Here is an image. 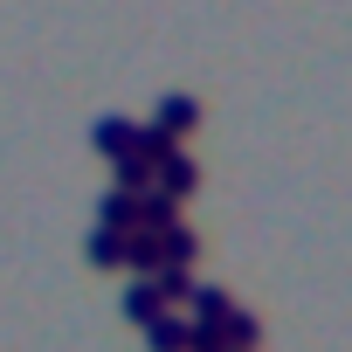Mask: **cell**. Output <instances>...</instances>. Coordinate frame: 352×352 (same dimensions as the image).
<instances>
[{"label": "cell", "mask_w": 352, "mask_h": 352, "mask_svg": "<svg viewBox=\"0 0 352 352\" xmlns=\"http://www.w3.org/2000/svg\"><path fill=\"white\" fill-rule=\"evenodd\" d=\"M124 270H131V276H159V235L124 228Z\"/></svg>", "instance_id": "8"}, {"label": "cell", "mask_w": 352, "mask_h": 352, "mask_svg": "<svg viewBox=\"0 0 352 352\" xmlns=\"http://www.w3.org/2000/svg\"><path fill=\"white\" fill-rule=\"evenodd\" d=\"M145 345L152 352H194V331H187V311H159L145 324Z\"/></svg>", "instance_id": "3"}, {"label": "cell", "mask_w": 352, "mask_h": 352, "mask_svg": "<svg viewBox=\"0 0 352 352\" xmlns=\"http://www.w3.org/2000/svg\"><path fill=\"white\" fill-rule=\"evenodd\" d=\"M152 124H159V131H166L173 145H180V138H187V131L201 124V104H194L187 90H173V97H159V111H152Z\"/></svg>", "instance_id": "2"}, {"label": "cell", "mask_w": 352, "mask_h": 352, "mask_svg": "<svg viewBox=\"0 0 352 352\" xmlns=\"http://www.w3.org/2000/svg\"><path fill=\"white\" fill-rule=\"evenodd\" d=\"M194 256H201V235H194L187 221H173V228L159 235V270H187Z\"/></svg>", "instance_id": "6"}, {"label": "cell", "mask_w": 352, "mask_h": 352, "mask_svg": "<svg viewBox=\"0 0 352 352\" xmlns=\"http://www.w3.org/2000/svg\"><path fill=\"white\" fill-rule=\"evenodd\" d=\"M173 221H180V201H166L159 187H145V194H138V228H145V235H166Z\"/></svg>", "instance_id": "7"}, {"label": "cell", "mask_w": 352, "mask_h": 352, "mask_svg": "<svg viewBox=\"0 0 352 352\" xmlns=\"http://www.w3.org/2000/svg\"><path fill=\"white\" fill-rule=\"evenodd\" d=\"M90 263H97V270H124V235L97 228V235H90Z\"/></svg>", "instance_id": "10"}, {"label": "cell", "mask_w": 352, "mask_h": 352, "mask_svg": "<svg viewBox=\"0 0 352 352\" xmlns=\"http://www.w3.org/2000/svg\"><path fill=\"white\" fill-rule=\"evenodd\" d=\"M97 228H111V235L138 228V194H124V187H104V201H97Z\"/></svg>", "instance_id": "5"}, {"label": "cell", "mask_w": 352, "mask_h": 352, "mask_svg": "<svg viewBox=\"0 0 352 352\" xmlns=\"http://www.w3.org/2000/svg\"><path fill=\"white\" fill-rule=\"evenodd\" d=\"M152 187H159L166 201H187V194L201 187V166H194V152H166V159L152 166Z\"/></svg>", "instance_id": "1"}, {"label": "cell", "mask_w": 352, "mask_h": 352, "mask_svg": "<svg viewBox=\"0 0 352 352\" xmlns=\"http://www.w3.org/2000/svg\"><path fill=\"white\" fill-rule=\"evenodd\" d=\"M131 138H138V124H131V118H118V111H111V118H97V124H90V145H97V152H104V159H111V166H118V159H124V152H131Z\"/></svg>", "instance_id": "4"}, {"label": "cell", "mask_w": 352, "mask_h": 352, "mask_svg": "<svg viewBox=\"0 0 352 352\" xmlns=\"http://www.w3.org/2000/svg\"><path fill=\"white\" fill-rule=\"evenodd\" d=\"M111 187H124V194H145V187H152V166L124 152V159H118V180H111Z\"/></svg>", "instance_id": "11"}, {"label": "cell", "mask_w": 352, "mask_h": 352, "mask_svg": "<svg viewBox=\"0 0 352 352\" xmlns=\"http://www.w3.org/2000/svg\"><path fill=\"white\" fill-rule=\"evenodd\" d=\"M159 311H166V297H159V283H152V276H138V283L124 290V318H131V324H152Z\"/></svg>", "instance_id": "9"}]
</instances>
